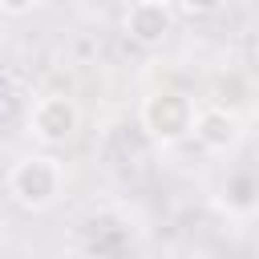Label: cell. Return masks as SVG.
<instances>
[{"instance_id":"obj_8","label":"cell","mask_w":259,"mask_h":259,"mask_svg":"<svg viewBox=\"0 0 259 259\" xmlns=\"http://www.w3.org/2000/svg\"><path fill=\"white\" fill-rule=\"evenodd\" d=\"M12 101H16V77L0 69V109H12Z\"/></svg>"},{"instance_id":"obj_7","label":"cell","mask_w":259,"mask_h":259,"mask_svg":"<svg viewBox=\"0 0 259 259\" xmlns=\"http://www.w3.org/2000/svg\"><path fill=\"white\" fill-rule=\"evenodd\" d=\"M174 4H178L186 16H214L227 0H174Z\"/></svg>"},{"instance_id":"obj_5","label":"cell","mask_w":259,"mask_h":259,"mask_svg":"<svg viewBox=\"0 0 259 259\" xmlns=\"http://www.w3.org/2000/svg\"><path fill=\"white\" fill-rule=\"evenodd\" d=\"M190 138L210 150V154H227L239 146L243 138V117L227 105H198L194 109V125H190Z\"/></svg>"},{"instance_id":"obj_11","label":"cell","mask_w":259,"mask_h":259,"mask_svg":"<svg viewBox=\"0 0 259 259\" xmlns=\"http://www.w3.org/2000/svg\"><path fill=\"white\" fill-rule=\"evenodd\" d=\"M0 32H4V12H0Z\"/></svg>"},{"instance_id":"obj_1","label":"cell","mask_w":259,"mask_h":259,"mask_svg":"<svg viewBox=\"0 0 259 259\" xmlns=\"http://www.w3.org/2000/svg\"><path fill=\"white\" fill-rule=\"evenodd\" d=\"M4 186L20 210H49L65 194V166L53 154H24L12 162Z\"/></svg>"},{"instance_id":"obj_9","label":"cell","mask_w":259,"mask_h":259,"mask_svg":"<svg viewBox=\"0 0 259 259\" xmlns=\"http://www.w3.org/2000/svg\"><path fill=\"white\" fill-rule=\"evenodd\" d=\"M40 0H0V12L4 16H24V12H32Z\"/></svg>"},{"instance_id":"obj_12","label":"cell","mask_w":259,"mask_h":259,"mask_svg":"<svg viewBox=\"0 0 259 259\" xmlns=\"http://www.w3.org/2000/svg\"><path fill=\"white\" fill-rule=\"evenodd\" d=\"M170 4H174V0H170Z\"/></svg>"},{"instance_id":"obj_4","label":"cell","mask_w":259,"mask_h":259,"mask_svg":"<svg viewBox=\"0 0 259 259\" xmlns=\"http://www.w3.org/2000/svg\"><path fill=\"white\" fill-rule=\"evenodd\" d=\"M125 36L142 49H158L174 32V4L170 0H134L125 8Z\"/></svg>"},{"instance_id":"obj_10","label":"cell","mask_w":259,"mask_h":259,"mask_svg":"<svg viewBox=\"0 0 259 259\" xmlns=\"http://www.w3.org/2000/svg\"><path fill=\"white\" fill-rule=\"evenodd\" d=\"M0 251H4V227H0Z\"/></svg>"},{"instance_id":"obj_2","label":"cell","mask_w":259,"mask_h":259,"mask_svg":"<svg viewBox=\"0 0 259 259\" xmlns=\"http://www.w3.org/2000/svg\"><path fill=\"white\" fill-rule=\"evenodd\" d=\"M194 97L182 93V89H154L150 97H142V130L150 134V142L158 146H178L190 138V125H194Z\"/></svg>"},{"instance_id":"obj_6","label":"cell","mask_w":259,"mask_h":259,"mask_svg":"<svg viewBox=\"0 0 259 259\" xmlns=\"http://www.w3.org/2000/svg\"><path fill=\"white\" fill-rule=\"evenodd\" d=\"M214 202H219V210H227V219H251L259 210V182H255V174H247V170L231 174Z\"/></svg>"},{"instance_id":"obj_3","label":"cell","mask_w":259,"mask_h":259,"mask_svg":"<svg viewBox=\"0 0 259 259\" xmlns=\"http://www.w3.org/2000/svg\"><path fill=\"white\" fill-rule=\"evenodd\" d=\"M81 130V105L65 93H49L28 109V134L40 146H65Z\"/></svg>"}]
</instances>
